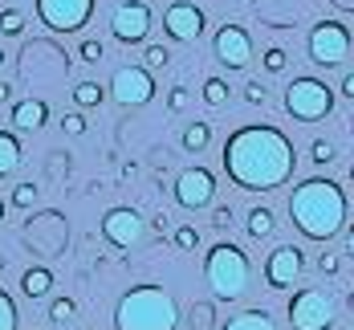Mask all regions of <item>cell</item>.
Instances as JSON below:
<instances>
[{"mask_svg": "<svg viewBox=\"0 0 354 330\" xmlns=\"http://www.w3.org/2000/svg\"><path fill=\"white\" fill-rule=\"evenodd\" d=\"M98 0H33L37 21L49 33H77L82 25H90Z\"/></svg>", "mask_w": 354, "mask_h": 330, "instance_id": "cell-9", "label": "cell"}, {"mask_svg": "<svg viewBox=\"0 0 354 330\" xmlns=\"http://www.w3.org/2000/svg\"><path fill=\"white\" fill-rule=\"evenodd\" d=\"M212 57L224 70H248L252 62V37L245 25H220L212 37Z\"/></svg>", "mask_w": 354, "mask_h": 330, "instance_id": "cell-14", "label": "cell"}, {"mask_svg": "<svg viewBox=\"0 0 354 330\" xmlns=\"http://www.w3.org/2000/svg\"><path fill=\"white\" fill-rule=\"evenodd\" d=\"M204 282L216 302H236V297H245L248 282H252V261L241 245L216 241L204 257Z\"/></svg>", "mask_w": 354, "mask_h": 330, "instance_id": "cell-4", "label": "cell"}, {"mask_svg": "<svg viewBox=\"0 0 354 330\" xmlns=\"http://www.w3.org/2000/svg\"><path fill=\"white\" fill-rule=\"evenodd\" d=\"M147 228H151L155 237H167V212H155V217L147 220Z\"/></svg>", "mask_w": 354, "mask_h": 330, "instance_id": "cell-41", "label": "cell"}, {"mask_svg": "<svg viewBox=\"0 0 354 330\" xmlns=\"http://www.w3.org/2000/svg\"><path fill=\"white\" fill-rule=\"evenodd\" d=\"M228 98H232V86L224 77H208L204 82V102L208 107H228Z\"/></svg>", "mask_w": 354, "mask_h": 330, "instance_id": "cell-26", "label": "cell"}, {"mask_svg": "<svg viewBox=\"0 0 354 330\" xmlns=\"http://www.w3.org/2000/svg\"><path fill=\"white\" fill-rule=\"evenodd\" d=\"M8 122H12V131H41L49 122V107L41 98H21L8 107Z\"/></svg>", "mask_w": 354, "mask_h": 330, "instance_id": "cell-17", "label": "cell"}, {"mask_svg": "<svg viewBox=\"0 0 354 330\" xmlns=\"http://www.w3.org/2000/svg\"><path fill=\"white\" fill-rule=\"evenodd\" d=\"M208 29V21H204V8L200 4H187V0H176V4H167L163 8V33L179 41V45H196L200 37Z\"/></svg>", "mask_w": 354, "mask_h": 330, "instance_id": "cell-15", "label": "cell"}, {"mask_svg": "<svg viewBox=\"0 0 354 330\" xmlns=\"http://www.w3.org/2000/svg\"><path fill=\"white\" fill-rule=\"evenodd\" d=\"M351 183H354V163H351Z\"/></svg>", "mask_w": 354, "mask_h": 330, "instance_id": "cell-49", "label": "cell"}, {"mask_svg": "<svg viewBox=\"0 0 354 330\" xmlns=\"http://www.w3.org/2000/svg\"><path fill=\"white\" fill-rule=\"evenodd\" d=\"M346 192L342 183L326 180V176H310L289 192V224L306 237V241H334L346 228Z\"/></svg>", "mask_w": 354, "mask_h": 330, "instance_id": "cell-2", "label": "cell"}, {"mask_svg": "<svg viewBox=\"0 0 354 330\" xmlns=\"http://www.w3.org/2000/svg\"><path fill=\"white\" fill-rule=\"evenodd\" d=\"M216 306L212 302H192V318H187V322H192V327L196 330H216Z\"/></svg>", "mask_w": 354, "mask_h": 330, "instance_id": "cell-28", "label": "cell"}, {"mask_svg": "<svg viewBox=\"0 0 354 330\" xmlns=\"http://www.w3.org/2000/svg\"><path fill=\"white\" fill-rule=\"evenodd\" d=\"M62 131H66L70 139H82V135H86V118H82V110H70V114H62Z\"/></svg>", "mask_w": 354, "mask_h": 330, "instance_id": "cell-36", "label": "cell"}, {"mask_svg": "<svg viewBox=\"0 0 354 330\" xmlns=\"http://www.w3.org/2000/svg\"><path fill=\"white\" fill-rule=\"evenodd\" d=\"M220 330H277L273 322V314L269 310H261V306H252V310H241V314H232L228 322Z\"/></svg>", "mask_w": 354, "mask_h": 330, "instance_id": "cell-19", "label": "cell"}, {"mask_svg": "<svg viewBox=\"0 0 354 330\" xmlns=\"http://www.w3.org/2000/svg\"><path fill=\"white\" fill-rule=\"evenodd\" d=\"M167 110H171V114H183V110H187V86H183V82H176V86L167 90Z\"/></svg>", "mask_w": 354, "mask_h": 330, "instance_id": "cell-37", "label": "cell"}, {"mask_svg": "<svg viewBox=\"0 0 354 330\" xmlns=\"http://www.w3.org/2000/svg\"><path fill=\"white\" fill-rule=\"evenodd\" d=\"M310 159H314L318 167H326V163L338 159V147L330 143V139H314V143H310Z\"/></svg>", "mask_w": 354, "mask_h": 330, "instance_id": "cell-31", "label": "cell"}, {"mask_svg": "<svg viewBox=\"0 0 354 330\" xmlns=\"http://www.w3.org/2000/svg\"><path fill=\"white\" fill-rule=\"evenodd\" d=\"M102 98H106V86H98V82H90V77L73 86V107H77V110L102 107Z\"/></svg>", "mask_w": 354, "mask_h": 330, "instance_id": "cell-23", "label": "cell"}, {"mask_svg": "<svg viewBox=\"0 0 354 330\" xmlns=\"http://www.w3.org/2000/svg\"><path fill=\"white\" fill-rule=\"evenodd\" d=\"M21 159H25L21 139H17L12 131H0V180H4V176H12V172L21 167Z\"/></svg>", "mask_w": 354, "mask_h": 330, "instance_id": "cell-21", "label": "cell"}, {"mask_svg": "<svg viewBox=\"0 0 354 330\" xmlns=\"http://www.w3.org/2000/svg\"><path fill=\"white\" fill-rule=\"evenodd\" d=\"M318 273L322 277H338V273H342V257L338 253H318Z\"/></svg>", "mask_w": 354, "mask_h": 330, "instance_id": "cell-38", "label": "cell"}, {"mask_svg": "<svg viewBox=\"0 0 354 330\" xmlns=\"http://www.w3.org/2000/svg\"><path fill=\"white\" fill-rule=\"evenodd\" d=\"M142 232H147V220L135 208H127V204L106 208V217H102V241L106 245H114V249H135L142 241Z\"/></svg>", "mask_w": 354, "mask_h": 330, "instance_id": "cell-16", "label": "cell"}, {"mask_svg": "<svg viewBox=\"0 0 354 330\" xmlns=\"http://www.w3.org/2000/svg\"><path fill=\"white\" fill-rule=\"evenodd\" d=\"M342 253H346V257H351V261H354V224H351V228H346V249H342Z\"/></svg>", "mask_w": 354, "mask_h": 330, "instance_id": "cell-44", "label": "cell"}, {"mask_svg": "<svg viewBox=\"0 0 354 330\" xmlns=\"http://www.w3.org/2000/svg\"><path fill=\"white\" fill-rule=\"evenodd\" d=\"M4 265H8V261H4V253H0V273H4Z\"/></svg>", "mask_w": 354, "mask_h": 330, "instance_id": "cell-46", "label": "cell"}, {"mask_svg": "<svg viewBox=\"0 0 354 330\" xmlns=\"http://www.w3.org/2000/svg\"><path fill=\"white\" fill-rule=\"evenodd\" d=\"M220 167L224 176L245 187V192H273L293 180L297 167V147L281 127L269 122H252V127H236L224 151H220Z\"/></svg>", "mask_w": 354, "mask_h": 330, "instance_id": "cell-1", "label": "cell"}, {"mask_svg": "<svg viewBox=\"0 0 354 330\" xmlns=\"http://www.w3.org/2000/svg\"><path fill=\"white\" fill-rule=\"evenodd\" d=\"M330 110H334V90L322 77L301 73V77H293L285 86V114L289 118H297V122H322V118H330Z\"/></svg>", "mask_w": 354, "mask_h": 330, "instance_id": "cell-6", "label": "cell"}, {"mask_svg": "<svg viewBox=\"0 0 354 330\" xmlns=\"http://www.w3.org/2000/svg\"><path fill=\"white\" fill-rule=\"evenodd\" d=\"M49 290H53V269H49V265H33V269L21 273V293H25L29 302L49 297Z\"/></svg>", "mask_w": 354, "mask_h": 330, "instance_id": "cell-18", "label": "cell"}, {"mask_svg": "<svg viewBox=\"0 0 354 330\" xmlns=\"http://www.w3.org/2000/svg\"><path fill=\"white\" fill-rule=\"evenodd\" d=\"M285 314H289V327L293 330H334V322H338L334 297H330L326 290H314V286L293 290Z\"/></svg>", "mask_w": 354, "mask_h": 330, "instance_id": "cell-8", "label": "cell"}, {"mask_svg": "<svg viewBox=\"0 0 354 330\" xmlns=\"http://www.w3.org/2000/svg\"><path fill=\"white\" fill-rule=\"evenodd\" d=\"M338 94H346V98H354V73H346V77H342V86H338Z\"/></svg>", "mask_w": 354, "mask_h": 330, "instance_id": "cell-43", "label": "cell"}, {"mask_svg": "<svg viewBox=\"0 0 354 330\" xmlns=\"http://www.w3.org/2000/svg\"><path fill=\"white\" fill-rule=\"evenodd\" d=\"M77 62L98 66V62H102V41H98V37H86V41L77 45Z\"/></svg>", "mask_w": 354, "mask_h": 330, "instance_id": "cell-32", "label": "cell"}, {"mask_svg": "<svg viewBox=\"0 0 354 330\" xmlns=\"http://www.w3.org/2000/svg\"><path fill=\"white\" fill-rule=\"evenodd\" d=\"M171 245H176L179 253H196V249H200V228H196V224L171 228Z\"/></svg>", "mask_w": 354, "mask_h": 330, "instance_id": "cell-25", "label": "cell"}, {"mask_svg": "<svg viewBox=\"0 0 354 330\" xmlns=\"http://www.w3.org/2000/svg\"><path fill=\"white\" fill-rule=\"evenodd\" d=\"M114 330H179V306L163 286H131L114 306Z\"/></svg>", "mask_w": 354, "mask_h": 330, "instance_id": "cell-3", "label": "cell"}, {"mask_svg": "<svg viewBox=\"0 0 354 330\" xmlns=\"http://www.w3.org/2000/svg\"><path fill=\"white\" fill-rule=\"evenodd\" d=\"M37 196H41L37 183H17L12 196H8V204H12V208H37Z\"/></svg>", "mask_w": 354, "mask_h": 330, "instance_id": "cell-29", "label": "cell"}, {"mask_svg": "<svg viewBox=\"0 0 354 330\" xmlns=\"http://www.w3.org/2000/svg\"><path fill=\"white\" fill-rule=\"evenodd\" d=\"M0 66H4V49H0Z\"/></svg>", "mask_w": 354, "mask_h": 330, "instance_id": "cell-50", "label": "cell"}, {"mask_svg": "<svg viewBox=\"0 0 354 330\" xmlns=\"http://www.w3.org/2000/svg\"><path fill=\"white\" fill-rule=\"evenodd\" d=\"M12 90H17V86L0 77V107H12Z\"/></svg>", "mask_w": 354, "mask_h": 330, "instance_id": "cell-42", "label": "cell"}, {"mask_svg": "<svg viewBox=\"0 0 354 330\" xmlns=\"http://www.w3.org/2000/svg\"><path fill=\"white\" fill-rule=\"evenodd\" d=\"M351 45H354L351 29H346L342 21H334V17L318 21V25L310 29V41H306L310 62H314V66H322V70H338V66L351 57Z\"/></svg>", "mask_w": 354, "mask_h": 330, "instance_id": "cell-7", "label": "cell"}, {"mask_svg": "<svg viewBox=\"0 0 354 330\" xmlns=\"http://www.w3.org/2000/svg\"><path fill=\"white\" fill-rule=\"evenodd\" d=\"M241 98H245L248 107H265V102H269V86H265V82H245Z\"/></svg>", "mask_w": 354, "mask_h": 330, "instance_id": "cell-34", "label": "cell"}, {"mask_svg": "<svg viewBox=\"0 0 354 330\" xmlns=\"http://www.w3.org/2000/svg\"><path fill=\"white\" fill-rule=\"evenodd\" d=\"M110 98L118 107H147L155 98V77L147 66H118L110 73Z\"/></svg>", "mask_w": 354, "mask_h": 330, "instance_id": "cell-12", "label": "cell"}, {"mask_svg": "<svg viewBox=\"0 0 354 330\" xmlns=\"http://www.w3.org/2000/svg\"><path fill=\"white\" fill-rule=\"evenodd\" d=\"M151 25H155V17H151L147 0H122L110 12V37L118 45H142L147 33H151Z\"/></svg>", "mask_w": 354, "mask_h": 330, "instance_id": "cell-10", "label": "cell"}, {"mask_svg": "<svg viewBox=\"0 0 354 330\" xmlns=\"http://www.w3.org/2000/svg\"><path fill=\"white\" fill-rule=\"evenodd\" d=\"M0 220H4V200H0Z\"/></svg>", "mask_w": 354, "mask_h": 330, "instance_id": "cell-47", "label": "cell"}, {"mask_svg": "<svg viewBox=\"0 0 354 330\" xmlns=\"http://www.w3.org/2000/svg\"><path fill=\"white\" fill-rule=\"evenodd\" d=\"M351 135H354V114H351Z\"/></svg>", "mask_w": 354, "mask_h": 330, "instance_id": "cell-48", "label": "cell"}, {"mask_svg": "<svg viewBox=\"0 0 354 330\" xmlns=\"http://www.w3.org/2000/svg\"><path fill=\"white\" fill-rule=\"evenodd\" d=\"M0 37H25V12L21 8H4L0 12Z\"/></svg>", "mask_w": 354, "mask_h": 330, "instance_id": "cell-27", "label": "cell"}, {"mask_svg": "<svg viewBox=\"0 0 354 330\" xmlns=\"http://www.w3.org/2000/svg\"><path fill=\"white\" fill-rule=\"evenodd\" d=\"M167 62H171V53H167L163 45H147V49H142V66H147V70H163Z\"/></svg>", "mask_w": 354, "mask_h": 330, "instance_id": "cell-35", "label": "cell"}, {"mask_svg": "<svg viewBox=\"0 0 354 330\" xmlns=\"http://www.w3.org/2000/svg\"><path fill=\"white\" fill-rule=\"evenodd\" d=\"M208 143H212V127H208V122H187L183 135H179V147H183L187 155H200Z\"/></svg>", "mask_w": 354, "mask_h": 330, "instance_id": "cell-22", "label": "cell"}, {"mask_svg": "<svg viewBox=\"0 0 354 330\" xmlns=\"http://www.w3.org/2000/svg\"><path fill=\"white\" fill-rule=\"evenodd\" d=\"M261 66H265V73H285V66H289V53L285 49H265V57H261Z\"/></svg>", "mask_w": 354, "mask_h": 330, "instance_id": "cell-33", "label": "cell"}, {"mask_svg": "<svg viewBox=\"0 0 354 330\" xmlns=\"http://www.w3.org/2000/svg\"><path fill=\"white\" fill-rule=\"evenodd\" d=\"M49 155H53V159L45 163V172H49L53 180H57V176H66V172H70V151H49Z\"/></svg>", "mask_w": 354, "mask_h": 330, "instance_id": "cell-39", "label": "cell"}, {"mask_svg": "<svg viewBox=\"0 0 354 330\" xmlns=\"http://www.w3.org/2000/svg\"><path fill=\"white\" fill-rule=\"evenodd\" d=\"M21 245L33 257H41V261H57V257L70 249V224H66V217L57 208H45V212H37V217L25 220Z\"/></svg>", "mask_w": 354, "mask_h": 330, "instance_id": "cell-5", "label": "cell"}, {"mask_svg": "<svg viewBox=\"0 0 354 330\" xmlns=\"http://www.w3.org/2000/svg\"><path fill=\"white\" fill-rule=\"evenodd\" d=\"M301 273H306V253H301V245H273L269 257H265V286L269 290H293L297 282H301Z\"/></svg>", "mask_w": 354, "mask_h": 330, "instance_id": "cell-11", "label": "cell"}, {"mask_svg": "<svg viewBox=\"0 0 354 330\" xmlns=\"http://www.w3.org/2000/svg\"><path fill=\"white\" fill-rule=\"evenodd\" d=\"M21 314H17V297L8 290H0V330H17Z\"/></svg>", "mask_w": 354, "mask_h": 330, "instance_id": "cell-30", "label": "cell"}, {"mask_svg": "<svg viewBox=\"0 0 354 330\" xmlns=\"http://www.w3.org/2000/svg\"><path fill=\"white\" fill-rule=\"evenodd\" d=\"M346 302H351V310H354V290H351V293H346Z\"/></svg>", "mask_w": 354, "mask_h": 330, "instance_id": "cell-45", "label": "cell"}, {"mask_svg": "<svg viewBox=\"0 0 354 330\" xmlns=\"http://www.w3.org/2000/svg\"><path fill=\"white\" fill-rule=\"evenodd\" d=\"M228 224H232V204H216L212 208V228L216 232H224Z\"/></svg>", "mask_w": 354, "mask_h": 330, "instance_id": "cell-40", "label": "cell"}, {"mask_svg": "<svg viewBox=\"0 0 354 330\" xmlns=\"http://www.w3.org/2000/svg\"><path fill=\"white\" fill-rule=\"evenodd\" d=\"M171 196L183 212H200L216 200V176L208 167H183L171 183Z\"/></svg>", "mask_w": 354, "mask_h": 330, "instance_id": "cell-13", "label": "cell"}, {"mask_svg": "<svg viewBox=\"0 0 354 330\" xmlns=\"http://www.w3.org/2000/svg\"><path fill=\"white\" fill-rule=\"evenodd\" d=\"M45 318H49V327H70L73 318H77V302H73V297H66V293H57V297L49 302Z\"/></svg>", "mask_w": 354, "mask_h": 330, "instance_id": "cell-24", "label": "cell"}, {"mask_svg": "<svg viewBox=\"0 0 354 330\" xmlns=\"http://www.w3.org/2000/svg\"><path fill=\"white\" fill-rule=\"evenodd\" d=\"M273 228H277V220H273V208H265V204L248 208V217H245L248 241H269V237H273Z\"/></svg>", "mask_w": 354, "mask_h": 330, "instance_id": "cell-20", "label": "cell"}]
</instances>
